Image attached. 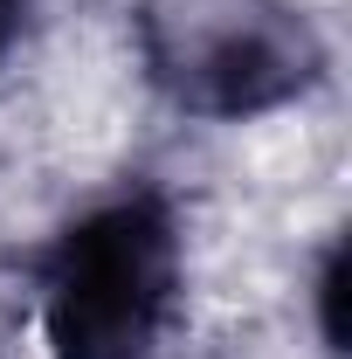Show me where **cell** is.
<instances>
[{"mask_svg":"<svg viewBox=\"0 0 352 359\" xmlns=\"http://www.w3.org/2000/svg\"><path fill=\"white\" fill-rule=\"evenodd\" d=\"M48 359H159L187 311V222L152 173L69 208L21 256Z\"/></svg>","mask_w":352,"mask_h":359,"instance_id":"obj_1","label":"cell"},{"mask_svg":"<svg viewBox=\"0 0 352 359\" xmlns=\"http://www.w3.org/2000/svg\"><path fill=\"white\" fill-rule=\"evenodd\" d=\"M145 90L194 125H256L297 111L332 76V42L304 0H132Z\"/></svg>","mask_w":352,"mask_h":359,"instance_id":"obj_2","label":"cell"},{"mask_svg":"<svg viewBox=\"0 0 352 359\" xmlns=\"http://www.w3.org/2000/svg\"><path fill=\"white\" fill-rule=\"evenodd\" d=\"M346 228H332L325 242H318V263H311V332H318V346L325 359H346Z\"/></svg>","mask_w":352,"mask_h":359,"instance_id":"obj_3","label":"cell"},{"mask_svg":"<svg viewBox=\"0 0 352 359\" xmlns=\"http://www.w3.org/2000/svg\"><path fill=\"white\" fill-rule=\"evenodd\" d=\"M28 28H35V0H0V69L14 62V48L28 42Z\"/></svg>","mask_w":352,"mask_h":359,"instance_id":"obj_4","label":"cell"}]
</instances>
